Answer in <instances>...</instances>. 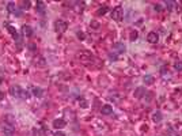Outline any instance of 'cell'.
I'll return each instance as SVG.
<instances>
[{
    "instance_id": "30bf717a",
    "label": "cell",
    "mask_w": 182,
    "mask_h": 136,
    "mask_svg": "<svg viewBox=\"0 0 182 136\" xmlns=\"http://www.w3.org/2000/svg\"><path fill=\"white\" fill-rule=\"evenodd\" d=\"M113 49L116 50V53H124L125 52V45L121 42H117L113 45Z\"/></svg>"
},
{
    "instance_id": "52a82bcc",
    "label": "cell",
    "mask_w": 182,
    "mask_h": 136,
    "mask_svg": "<svg viewBox=\"0 0 182 136\" xmlns=\"http://www.w3.org/2000/svg\"><path fill=\"white\" fill-rule=\"evenodd\" d=\"M147 41H148L150 44H158V41H159V34H158L156 31H151V33H148Z\"/></svg>"
},
{
    "instance_id": "44dd1931",
    "label": "cell",
    "mask_w": 182,
    "mask_h": 136,
    "mask_svg": "<svg viewBox=\"0 0 182 136\" xmlns=\"http://www.w3.org/2000/svg\"><path fill=\"white\" fill-rule=\"evenodd\" d=\"M79 105H80V108H83V109H86V108H88V102L86 101V99H79Z\"/></svg>"
},
{
    "instance_id": "603a6c76",
    "label": "cell",
    "mask_w": 182,
    "mask_h": 136,
    "mask_svg": "<svg viewBox=\"0 0 182 136\" xmlns=\"http://www.w3.org/2000/svg\"><path fill=\"white\" fill-rule=\"evenodd\" d=\"M174 68H175V71L181 72L182 71V61H177L175 64H174Z\"/></svg>"
},
{
    "instance_id": "ffe728a7",
    "label": "cell",
    "mask_w": 182,
    "mask_h": 136,
    "mask_svg": "<svg viewBox=\"0 0 182 136\" xmlns=\"http://www.w3.org/2000/svg\"><path fill=\"white\" fill-rule=\"evenodd\" d=\"M33 94H34L35 97H42L44 91H42V88H39V87H34V88H33Z\"/></svg>"
},
{
    "instance_id": "ac0fdd59",
    "label": "cell",
    "mask_w": 182,
    "mask_h": 136,
    "mask_svg": "<svg viewBox=\"0 0 182 136\" xmlns=\"http://www.w3.org/2000/svg\"><path fill=\"white\" fill-rule=\"evenodd\" d=\"M35 7H37V11H38V13H41V14L45 13V3H44V1H37Z\"/></svg>"
},
{
    "instance_id": "8992f818",
    "label": "cell",
    "mask_w": 182,
    "mask_h": 136,
    "mask_svg": "<svg viewBox=\"0 0 182 136\" xmlns=\"http://www.w3.org/2000/svg\"><path fill=\"white\" fill-rule=\"evenodd\" d=\"M7 11H8L10 14L20 15V11H19V8L16 7V4H15L14 1H8V3H7Z\"/></svg>"
},
{
    "instance_id": "f1b7e54d",
    "label": "cell",
    "mask_w": 182,
    "mask_h": 136,
    "mask_svg": "<svg viewBox=\"0 0 182 136\" xmlns=\"http://www.w3.org/2000/svg\"><path fill=\"white\" fill-rule=\"evenodd\" d=\"M155 10H156V11H162V7H160V4H155Z\"/></svg>"
},
{
    "instance_id": "6da1fadb",
    "label": "cell",
    "mask_w": 182,
    "mask_h": 136,
    "mask_svg": "<svg viewBox=\"0 0 182 136\" xmlns=\"http://www.w3.org/2000/svg\"><path fill=\"white\" fill-rule=\"evenodd\" d=\"M10 94L12 95V97H15V98H25L27 99L29 97H30V94H29V91H25L23 88L20 86H18V85H12V86L10 87Z\"/></svg>"
},
{
    "instance_id": "7a4b0ae2",
    "label": "cell",
    "mask_w": 182,
    "mask_h": 136,
    "mask_svg": "<svg viewBox=\"0 0 182 136\" xmlns=\"http://www.w3.org/2000/svg\"><path fill=\"white\" fill-rule=\"evenodd\" d=\"M76 59L82 63V64H86V65H87L88 63L93 61V55H91V52H88V50H80V52L76 55Z\"/></svg>"
},
{
    "instance_id": "8fae6325",
    "label": "cell",
    "mask_w": 182,
    "mask_h": 136,
    "mask_svg": "<svg viewBox=\"0 0 182 136\" xmlns=\"http://www.w3.org/2000/svg\"><path fill=\"white\" fill-rule=\"evenodd\" d=\"M101 113H102V114H105V116H107V114H112V113H113V106L103 105L102 108H101Z\"/></svg>"
},
{
    "instance_id": "4fadbf2b",
    "label": "cell",
    "mask_w": 182,
    "mask_h": 136,
    "mask_svg": "<svg viewBox=\"0 0 182 136\" xmlns=\"http://www.w3.org/2000/svg\"><path fill=\"white\" fill-rule=\"evenodd\" d=\"M22 33H23V36H26V37H30L33 34V29L32 26L29 25H23L22 26Z\"/></svg>"
},
{
    "instance_id": "9c48e42d",
    "label": "cell",
    "mask_w": 182,
    "mask_h": 136,
    "mask_svg": "<svg viewBox=\"0 0 182 136\" xmlns=\"http://www.w3.org/2000/svg\"><path fill=\"white\" fill-rule=\"evenodd\" d=\"M65 121H64L63 118H56L55 121H53V128H56L57 131H60L61 128H64L65 127Z\"/></svg>"
},
{
    "instance_id": "5bb4252c",
    "label": "cell",
    "mask_w": 182,
    "mask_h": 136,
    "mask_svg": "<svg viewBox=\"0 0 182 136\" xmlns=\"http://www.w3.org/2000/svg\"><path fill=\"white\" fill-rule=\"evenodd\" d=\"M152 121L155 124H158V123H160L162 121V113L159 110H156V112H154L152 113Z\"/></svg>"
},
{
    "instance_id": "2e32d148",
    "label": "cell",
    "mask_w": 182,
    "mask_h": 136,
    "mask_svg": "<svg viewBox=\"0 0 182 136\" xmlns=\"http://www.w3.org/2000/svg\"><path fill=\"white\" fill-rule=\"evenodd\" d=\"M143 82H144V85H154V82H155V78L152 76V75H145L144 79H143Z\"/></svg>"
},
{
    "instance_id": "7c38bea8",
    "label": "cell",
    "mask_w": 182,
    "mask_h": 136,
    "mask_svg": "<svg viewBox=\"0 0 182 136\" xmlns=\"http://www.w3.org/2000/svg\"><path fill=\"white\" fill-rule=\"evenodd\" d=\"M1 121H4L7 124H11V125H15V117H14L12 114H4Z\"/></svg>"
},
{
    "instance_id": "9a60e30c",
    "label": "cell",
    "mask_w": 182,
    "mask_h": 136,
    "mask_svg": "<svg viewBox=\"0 0 182 136\" xmlns=\"http://www.w3.org/2000/svg\"><path fill=\"white\" fill-rule=\"evenodd\" d=\"M144 93H145V88L144 87H139V88H136L135 90V93H133V95H135V98H141L143 95H144Z\"/></svg>"
},
{
    "instance_id": "f546056e",
    "label": "cell",
    "mask_w": 182,
    "mask_h": 136,
    "mask_svg": "<svg viewBox=\"0 0 182 136\" xmlns=\"http://www.w3.org/2000/svg\"><path fill=\"white\" fill-rule=\"evenodd\" d=\"M78 37H79V38H84V34H83V33H78Z\"/></svg>"
},
{
    "instance_id": "4dcf8cb0",
    "label": "cell",
    "mask_w": 182,
    "mask_h": 136,
    "mask_svg": "<svg viewBox=\"0 0 182 136\" xmlns=\"http://www.w3.org/2000/svg\"><path fill=\"white\" fill-rule=\"evenodd\" d=\"M3 98V93H0V99Z\"/></svg>"
},
{
    "instance_id": "d6986e66",
    "label": "cell",
    "mask_w": 182,
    "mask_h": 136,
    "mask_svg": "<svg viewBox=\"0 0 182 136\" xmlns=\"http://www.w3.org/2000/svg\"><path fill=\"white\" fill-rule=\"evenodd\" d=\"M7 29H8V31H10V34H11V36H12L14 38H16V37H18V31H16V29H15L14 26L7 25Z\"/></svg>"
},
{
    "instance_id": "e0dca14e",
    "label": "cell",
    "mask_w": 182,
    "mask_h": 136,
    "mask_svg": "<svg viewBox=\"0 0 182 136\" xmlns=\"http://www.w3.org/2000/svg\"><path fill=\"white\" fill-rule=\"evenodd\" d=\"M74 4H75V8H74V10H75V13H82L83 11V7H84V3H80V1H76V3H74Z\"/></svg>"
},
{
    "instance_id": "3957f363",
    "label": "cell",
    "mask_w": 182,
    "mask_h": 136,
    "mask_svg": "<svg viewBox=\"0 0 182 136\" xmlns=\"http://www.w3.org/2000/svg\"><path fill=\"white\" fill-rule=\"evenodd\" d=\"M122 17H124V10H122V7L121 6L114 7L113 11H112V19H114L116 22H120V20H122Z\"/></svg>"
},
{
    "instance_id": "4316f807",
    "label": "cell",
    "mask_w": 182,
    "mask_h": 136,
    "mask_svg": "<svg viewBox=\"0 0 182 136\" xmlns=\"http://www.w3.org/2000/svg\"><path fill=\"white\" fill-rule=\"evenodd\" d=\"M53 136H65V133H64L63 131H56V132L53 133Z\"/></svg>"
},
{
    "instance_id": "5b68a950",
    "label": "cell",
    "mask_w": 182,
    "mask_h": 136,
    "mask_svg": "<svg viewBox=\"0 0 182 136\" xmlns=\"http://www.w3.org/2000/svg\"><path fill=\"white\" fill-rule=\"evenodd\" d=\"M68 29V23L63 20V19H57L56 22H55V30L57 33H64V31Z\"/></svg>"
},
{
    "instance_id": "7402d4cb",
    "label": "cell",
    "mask_w": 182,
    "mask_h": 136,
    "mask_svg": "<svg viewBox=\"0 0 182 136\" xmlns=\"http://www.w3.org/2000/svg\"><path fill=\"white\" fill-rule=\"evenodd\" d=\"M137 31L136 30H132L131 31V34H129V40H131V41H135V40H136V38H137Z\"/></svg>"
},
{
    "instance_id": "d4e9b609",
    "label": "cell",
    "mask_w": 182,
    "mask_h": 136,
    "mask_svg": "<svg viewBox=\"0 0 182 136\" xmlns=\"http://www.w3.org/2000/svg\"><path fill=\"white\" fill-rule=\"evenodd\" d=\"M106 11H107V7L106 6H103V7H101L99 10H98V15H103V14H106Z\"/></svg>"
},
{
    "instance_id": "cb8c5ba5",
    "label": "cell",
    "mask_w": 182,
    "mask_h": 136,
    "mask_svg": "<svg viewBox=\"0 0 182 136\" xmlns=\"http://www.w3.org/2000/svg\"><path fill=\"white\" fill-rule=\"evenodd\" d=\"M174 6H175V3H174V1H166V7H167V10H169V11H171V10L174 8Z\"/></svg>"
},
{
    "instance_id": "83f0119b",
    "label": "cell",
    "mask_w": 182,
    "mask_h": 136,
    "mask_svg": "<svg viewBox=\"0 0 182 136\" xmlns=\"http://www.w3.org/2000/svg\"><path fill=\"white\" fill-rule=\"evenodd\" d=\"M91 27H95V29H98V27H99V25H98L97 22H91Z\"/></svg>"
},
{
    "instance_id": "ba28073f",
    "label": "cell",
    "mask_w": 182,
    "mask_h": 136,
    "mask_svg": "<svg viewBox=\"0 0 182 136\" xmlns=\"http://www.w3.org/2000/svg\"><path fill=\"white\" fill-rule=\"evenodd\" d=\"M34 65L35 67H39V68H44L46 65V60H45L44 57H41V56H37L35 59H34Z\"/></svg>"
},
{
    "instance_id": "277c9868",
    "label": "cell",
    "mask_w": 182,
    "mask_h": 136,
    "mask_svg": "<svg viewBox=\"0 0 182 136\" xmlns=\"http://www.w3.org/2000/svg\"><path fill=\"white\" fill-rule=\"evenodd\" d=\"M1 129H3V135L4 136H12L14 132H15V125H11V124L1 121Z\"/></svg>"
},
{
    "instance_id": "484cf974",
    "label": "cell",
    "mask_w": 182,
    "mask_h": 136,
    "mask_svg": "<svg viewBox=\"0 0 182 136\" xmlns=\"http://www.w3.org/2000/svg\"><path fill=\"white\" fill-rule=\"evenodd\" d=\"M20 4H22V7H23V10H29V7H30V1H22Z\"/></svg>"
}]
</instances>
